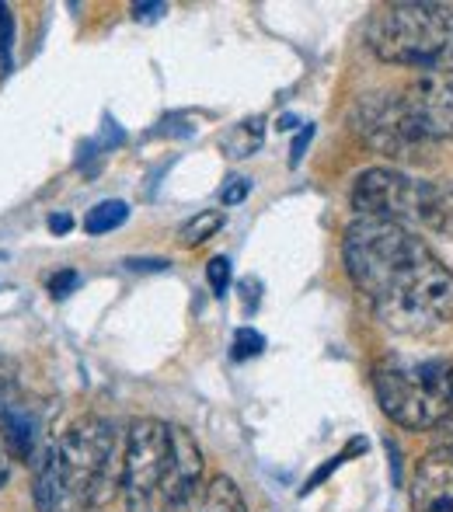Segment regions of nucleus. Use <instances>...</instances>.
Returning <instances> with one entry per match:
<instances>
[{
    "label": "nucleus",
    "instance_id": "nucleus-1",
    "mask_svg": "<svg viewBox=\"0 0 453 512\" xmlns=\"http://www.w3.org/2000/svg\"><path fill=\"white\" fill-rule=\"evenodd\" d=\"M342 255L352 286L391 331L429 335L453 321V272L415 230L356 220Z\"/></svg>",
    "mask_w": 453,
    "mask_h": 512
},
{
    "label": "nucleus",
    "instance_id": "nucleus-2",
    "mask_svg": "<svg viewBox=\"0 0 453 512\" xmlns=\"http://www.w3.org/2000/svg\"><path fill=\"white\" fill-rule=\"evenodd\" d=\"M206 460L182 425L140 418L122 450V499L129 512H185L203 495Z\"/></svg>",
    "mask_w": 453,
    "mask_h": 512
},
{
    "label": "nucleus",
    "instance_id": "nucleus-3",
    "mask_svg": "<svg viewBox=\"0 0 453 512\" xmlns=\"http://www.w3.org/2000/svg\"><path fill=\"white\" fill-rule=\"evenodd\" d=\"M63 502L77 509H105L122 488L119 432L109 418L84 415L53 443Z\"/></svg>",
    "mask_w": 453,
    "mask_h": 512
},
{
    "label": "nucleus",
    "instance_id": "nucleus-4",
    "mask_svg": "<svg viewBox=\"0 0 453 512\" xmlns=\"http://www.w3.org/2000/svg\"><path fill=\"white\" fill-rule=\"evenodd\" d=\"M366 46L377 60L419 74L453 70V7L387 4L366 21Z\"/></svg>",
    "mask_w": 453,
    "mask_h": 512
},
{
    "label": "nucleus",
    "instance_id": "nucleus-5",
    "mask_svg": "<svg viewBox=\"0 0 453 512\" xmlns=\"http://www.w3.org/2000/svg\"><path fill=\"white\" fill-rule=\"evenodd\" d=\"M380 411L408 432H433L453 415V363L384 359L373 366Z\"/></svg>",
    "mask_w": 453,
    "mask_h": 512
},
{
    "label": "nucleus",
    "instance_id": "nucleus-6",
    "mask_svg": "<svg viewBox=\"0 0 453 512\" xmlns=\"http://www.w3.org/2000/svg\"><path fill=\"white\" fill-rule=\"evenodd\" d=\"M356 129L373 150L387 157H401V161L422 157L433 143L422 133V126L408 112L401 95H366L356 105Z\"/></svg>",
    "mask_w": 453,
    "mask_h": 512
},
{
    "label": "nucleus",
    "instance_id": "nucleus-7",
    "mask_svg": "<svg viewBox=\"0 0 453 512\" xmlns=\"http://www.w3.org/2000/svg\"><path fill=\"white\" fill-rule=\"evenodd\" d=\"M422 178H412L398 168H366L352 182V209L359 220H387V223H415Z\"/></svg>",
    "mask_w": 453,
    "mask_h": 512
},
{
    "label": "nucleus",
    "instance_id": "nucleus-8",
    "mask_svg": "<svg viewBox=\"0 0 453 512\" xmlns=\"http://www.w3.org/2000/svg\"><path fill=\"white\" fill-rule=\"evenodd\" d=\"M405 105L429 140L453 143V70H429L405 88Z\"/></svg>",
    "mask_w": 453,
    "mask_h": 512
},
{
    "label": "nucleus",
    "instance_id": "nucleus-9",
    "mask_svg": "<svg viewBox=\"0 0 453 512\" xmlns=\"http://www.w3.org/2000/svg\"><path fill=\"white\" fill-rule=\"evenodd\" d=\"M412 512H453V446H436L412 478Z\"/></svg>",
    "mask_w": 453,
    "mask_h": 512
},
{
    "label": "nucleus",
    "instance_id": "nucleus-10",
    "mask_svg": "<svg viewBox=\"0 0 453 512\" xmlns=\"http://www.w3.org/2000/svg\"><path fill=\"white\" fill-rule=\"evenodd\" d=\"M39 418L25 401H0V450L18 464H35L49 446H39Z\"/></svg>",
    "mask_w": 453,
    "mask_h": 512
},
{
    "label": "nucleus",
    "instance_id": "nucleus-11",
    "mask_svg": "<svg viewBox=\"0 0 453 512\" xmlns=\"http://www.w3.org/2000/svg\"><path fill=\"white\" fill-rule=\"evenodd\" d=\"M415 223L436 230L453 241V178L443 182H422L419 203H415Z\"/></svg>",
    "mask_w": 453,
    "mask_h": 512
},
{
    "label": "nucleus",
    "instance_id": "nucleus-12",
    "mask_svg": "<svg viewBox=\"0 0 453 512\" xmlns=\"http://www.w3.org/2000/svg\"><path fill=\"white\" fill-rule=\"evenodd\" d=\"M199 512H248V502L230 474H217L199 495Z\"/></svg>",
    "mask_w": 453,
    "mask_h": 512
},
{
    "label": "nucleus",
    "instance_id": "nucleus-13",
    "mask_svg": "<svg viewBox=\"0 0 453 512\" xmlns=\"http://www.w3.org/2000/svg\"><path fill=\"white\" fill-rule=\"evenodd\" d=\"M220 227H224V209H203V213H196L178 230V241H182V248H199V244L210 241Z\"/></svg>",
    "mask_w": 453,
    "mask_h": 512
},
{
    "label": "nucleus",
    "instance_id": "nucleus-14",
    "mask_svg": "<svg viewBox=\"0 0 453 512\" xmlns=\"http://www.w3.org/2000/svg\"><path fill=\"white\" fill-rule=\"evenodd\" d=\"M129 216V206L122 199H109V203H98L95 209H88L84 216V230L88 234H109V230L122 227Z\"/></svg>",
    "mask_w": 453,
    "mask_h": 512
},
{
    "label": "nucleus",
    "instance_id": "nucleus-15",
    "mask_svg": "<svg viewBox=\"0 0 453 512\" xmlns=\"http://www.w3.org/2000/svg\"><path fill=\"white\" fill-rule=\"evenodd\" d=\"M265 349V338L251 328H241L234 338V359H248V356H258Z\"/></svg>",
    "mask_w": 453,
    "mask_h": 512
},
{
    "label": "nucleus",
    "instance_id": "nucleus-16",
    "mask_svg": "<svg viewBox=\"0 0 453 512\" xmlns=\"http://www.w3.org/2000/svg\"><path fill=\"white\" fill-rule=\"evenodd\" d=\"M206 279H210L213 293H217V297H224L227 286H230V262L224 255L210 258V265H206Z\"/></svg>",
    "mask_w": 453,
    "mask_h": 512
},
{
    "label": "nucleus",
    "instance_id": "nucleus-17",
    "mask_svg": "<svg viewBox=\"0 0 453 512\" xmlns=\"http://www.w3.org/2000/svg\"><path fill=\"white\" fill-rule=\"evenodd\" d=\"M11 70V11L0 4V74Z\"/></svg>",
    "mask_w": 453,
    "mask_h": 512
},
{
    "label": "nucleus",
    "instance_id": "nucleus-18",
    "mask_svg": "<svg viewBox=\"0 0 453 512\" xmlns=\"http://www.w3.org/2000/svg\"><path fill=\"white\" fill-rule=\"evenodd\" d=\"M248 192H251L248 178H230V182L224 185V192H220V199H224V206H237V203L248 199Z\"/></svg>",
    "mask_w": 453,
    "mask_h": 512
},
{
    "label": "nucleus",
    "instance_id": "nucleus-19",
    "mask_svg": "<svg viewBox=\"0 0 453 512\" xmlns=\"http://www.w3.org/2000/svg\"><path fill=\"white\" fill-rule=\"evenodd\" d=\"M77 283H81V276H77L74 269H63V272H56V276L49 279V290H53V297H67Z\"/></svg>",
    "mask_w": 453,
    "mask_h": 512
},
{
    "label": "nucleus",
    "instance_id": "nucleus-20",
    "mask_svg": "<svg viewBox=\"0 0 453 512\" xmlns=\"http://www.w3.org/2000/svg\"><path fill=\"white\" fill-rule=\"evenodd\" d=\"M14 377H18V366L11 363V359L0 352V401H7L11 398V391H14Z\"/></svg>",
    "mask_w": 453,
    "mask_h": 512
},
{
    "label": "nucleus",
    "instance_id": "nucleus-21",
    "mask_svg": "<svg viewBox=\"0 0 453 512\" xmlns=\"http://www.w3.org/2000/svg\"><path fill=\"white\" fill-rule=\"evenodd\" d=\"M311 133H314V129L307 126L304 133L297 136V143H293V157H290V164H293V168H297V164H300V157H304V143L311 140Z\"/></svg>",
    "mask_w": 453,
    "mask_h": 512
},
{
    "label": "nucleus",
    "instance_id": "nucleus-22",
    "mask_svg": "<svg viewBox=\"0 0 453 512\" xmlns=\"http://www.w3.org/2000/svg\"><path fill=\"white\" fill-rule=\"evenodd\" d=\"M70 227H74V220H70L67 213H56V216H49V230H53V234H67Z\"/></svg>",
    "mask_w": 453,
    "mask_h": 512
},
{
    "label": "nucleus",
    "instance_id": "nucleus-23",
    "mask_svg": "<svg viewBox=\"0 0 453 512\" xmlns=\"http://www.w3.org/2000/svg\"><path fill=\"white\" fill-rule=\"evenodd\" d=\"M164 11H168L164 4H133L136 18H157V14H164Z\"/></svg>",
    "mask_w": 453,
    "mask_h": 512
},
{
    "label": "nucleus",
    "instance_id": "nucleus-24",
    "mask_svg": "<svg viewBox=\"0 0 453 512\" xmlns=\"http://www.w3.org/2000/svg\"><path fill=\"white\" fill-rule=\"evenodd\" d=\"M7 478H11V457H7V453L0 450V488L7 485Z\"/></svg>",
    "mask_w": 453,
    "mask_h": 512
},
{
    "label": "nucleus",
    "instance_id": "nucleus-25",
    "mask_svg": "<svg viewBox=\"0 0 453 512\" xmlns=\"http://www.w3.org/2000/svg\"><path fill=\"white\" fill-rule=\"evenodd\" d=\"M440 432H447V446H453V415L440 425Z\"/></svg>",
    "mask_w": 453,
    "mask_h": 512
}]
</instances>
